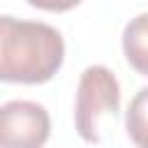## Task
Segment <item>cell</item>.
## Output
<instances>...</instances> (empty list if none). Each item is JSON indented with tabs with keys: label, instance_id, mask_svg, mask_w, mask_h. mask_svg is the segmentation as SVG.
I'll list each match as a JSON object with an SVG mask.
<instances>
[{
	"label": "cell",
	"instance_id": "cell-1",
	"mask_svg": "<svg viewBox=\"0 0 148 148\" xmlns=\"http://www.w3.org/2000/svg\"><path fill=\"white\" fill-rule=\"evenodd\" d=\"M62 35L42 21L0 18V79L9 83H44L62 65Z\"/></svg>",
	"mask_w": 148,
	"mask_h": 148
},
{
	"label": "cell",
	"instance_id": "cell-2",
	"mask_svg": "<svg viewBox=\"0 0 148 148\" xmlns=\"http://www.w3.org/2000/svg\"><path fill=\"white\" fill-rule=\"evenodd\" d=\"M120 111V86L111 69L102 65H90L83 69L76 88L74 123L83 141H102V130L106 123L116 120Z\"/></svg>",
	"mask_w": 148,
	"mask_h": 148
},
{
	"label": "cell",
	"instance_id": "cell-3",
	"mask_svg": "<svg viewBox=\"0 0 148 148\" xmlns=\"http://www.w3.org/2000/svg\"><path fill=\"white\" fill-rule=\"evenodd\" d=\"M51 134V120L42 104L12 99L0 109L2 148H42Z\"/></svg>",
	"mask_w": 148,
	"mask_h": 148
},
{
	"label": "cell",
	"instance_id": "cell-4",
	"mask_svg": "<svg viewBox=\"0 0 148 148\" xmlns=\"http://www.w3.org/2000/svg\"><path fill=\"white\" fill-rule=\"evenodd\" d=\"M123 53L132 69L148 76V12L136 14L123 30Z\"/></svg>",
	"mask_w": 148,
	"mask_h": 148
},
{
	"label": "cell",
	"instance_id": "cell-5",
	"mask_svg": "<svg viewBox=\"0 0 148 148\" xmlns=\"http://www.w3.org/2000/svg\"><path fill=\"white\" fill-rule=\"evenodd\" d=\"M125 130L136 148H148V88H141L132 97L125 113Z\"/></svg>",
	"mask_w": 148,
	"mask_h": 148
},
{
	"label": "cell",
	"instance_id": "cell-6",
	"mask_svg": "<svg viewBox=\"0 0 148 148\" xmlns=\"http://www.w3.org/2000/svg\"><path fill=\"white\" fill-rule=\"evenodd\" d=\"M81 0H28V5L44 9V12H67L72 7H76Z\"/></svg>",
	"mask_w": 148,
	"mask_h": 148
}]
</instances>
